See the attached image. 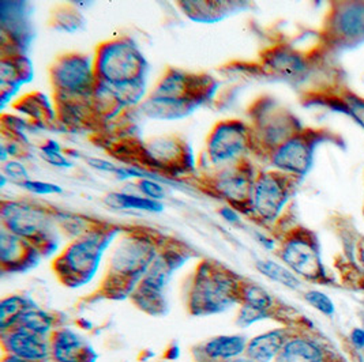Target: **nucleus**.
Returning <instances> with one entry per match:
<instances>
[{
  "instance_id": "4c0bfd02",
  "label": "nucleus",
  "mask_w": 364,
  "mask_h": 362,
  "mask_svg": "<svg viewBox=\"0 0 364 362\" xmlns=\"http://www.w3.org/2000/svg\"><path fill=\"white\" fill-rule=\"evenodd\" d=\"M3 362H34V361H29V360H25V358H21V357H17V356H9L7 358H4L3 360Z\"/></svg>"
},
{
  "instance_id": "aec40b11",
  "label": "nucleus",
  "mask_w": 364,
  "mask_h": 362,
  "mask_svg": "<svg viewBox=\"0 0 364 362\" xmlns=\"http://www.w3.org/2000/svg\"><path fill=\"white\" fill-rule=\"evenodd\" d=\"M247 341L240 335H220L203 346V354L215 362L230 361L246 353Z\"/></svg>"
},
{
  "instance_id": "f3484780",
  "label": "nucleus",
  "mask_w": 364,
  "mask_h": 362,
  "mask_svg": "<svg viewBox=\"0 0 364 362\" xmlns=\"http://www.w3.org/2000/svg\"><path fill=\"white\" fill-rule=\"evenodd\" d=\"M291 336L287 329H272L247 342L246 357L254 362H272L277 358Z\"/></svg>"
},
{
  "instance_id": "bb28decb",
  "label": "nucleus",
  "mask_w": 364,
  "mask_h": 362,
  "mask_svg": "<svg viewBox=\"0 0 364 362\" xmlns=\"http://www.w3.org/2000/svg\"><path fill=\"white\" fill-rule=\"evenodd\" d=\"M242 304L272 316V311L274 308V298L259 285L243 283Z\"/></svg>"
},
{
  "instance_id": "f257e3e1",
  "label": "nucleus",
  "mask_w": 364,
  "mask_h": 362,
  "mask_svg": "<svg viewBox=\"0 0 364 362\" xmlns=\"http://www.w3.org/2000/svg\"><path fill=\"white\" fill-rule=\"evenodd\" d=\"M157 255V244L150 236L145 233L127 234L112 252L104 289L116 297L133 295Z\"/></svg>"
},
{
  "instance_id": "f03ea898",
  "label": "nucleus",
  "mask_w": 364,
  "mask_h": 362,
  "mask_svg": "<svg viewBox=\"0 0 364 362\" xmlns=\"http://www.w3.org/2000/svg\"><path fill=\"white\" fill-rule=\"evenodd\" d=\"M243 283L240 278L221 264L203 262L196 271L190 292V311L206 316L230 309L242 301Z\"/></svg>"
},
{
  "instance_id": "9d476101",
  "label": "nucleus",
  "mask_w": 364,
  "mask_h": 362,
  "mask_svg": "<svg viewBox=\"0 0 364 362\" xmlns=\"http://www.w3.org/2000/svg\"><path fill=\"white\" fill-rule=\"evenodd\" d=\"M294 176L282 172H261L252 185L250 212L265 222L274 221L291 197Z\"/></svg>"
},
{
  "instance_id": "5701e85b",
  "label": "nucleus",
  "mask_w": 364,
  "mask_h": 362,
  "mask_svg": "<svg viewBox=\"0 0 364 362\" xmlns=\"http://www.w3.org/2000/svg\"><path fill=\"white\" fill-rule=\"evenodd\" d=\"M337 32L347 38L364 35V6L349 4L336 18Z\"/></svg>"
},
{
  "instance_id": "0eeeda50",
  "label": "nucleus",
  "mask_w": 364,
  "mask_h": 362,
  "mask_svg": "<svg viewBox=\"0 0 364 362\" xmlns=\"http://www.w3.org/2000/svg\"><path fill=\"white\" fill-rule=\"evenodd\" d=\"M3 228L33 243L43 252L52 243V219L48 212L26 202H3Z\"/></svg>"
},
{
  "instance_id": "e433bc0d",
  "label": "nucleus",
  "mask_w": 364,
  "mask_h": 362,
  "mask_svg": "<svg viewBox=\"0 0 364 362\" xmlns=\"http://www.w3.org/2000/svg\"><path fill=\"white\" fill-rule=\"evenodd\" d=\"M350 341L355 347L364 349V329H355L350 332Z\"/></svg>"
},
{
  "instance_id": "4be33fe9",
  "label": "nucleus",
  "mask_w": 364,
  "mask_h": 362,
  "mask_svg": "<svg viewBox=\"0 0 364 362\" xmlns=\"http://www.w3.org/2000/svg\"><path fill=\"white\" fill-rule=\"evenodd\" d=\"M33 301L28 297L11 296L4 298L0 304V329L7 332L17 326L18 320L26 311L34 308Z\"/></svg>"
},
{
  "instance_id": "7c9ffc66",
  "label": "nucleus",
  "mask_w": 364,
  "mask_h": 362,
  "mask_svg": "<svg viewBox=\"0 0 364 362\" xmlns=\"http://www.w3.org/2000/svg\"><path fill=\"white\" fill-rule=\"evenodd\" d=\"M53 26L59 31H65V32H75L80 28L83 26V18L73 11V10H66L63 13H58L55 17V23Z\"/></svg>"
},
{
  "instance_id": "f704fd0d",
  "label": "nucleus",
  "mask_w": 364,
  "mask_h": 362,
  "mask_svg": "<svg viewBox=\"0 0 364 362\" xmlns=\"http://www.w3.org/2000/svg\"><path fill=\"white\" fill-rule=\"evenodd\" d=\"M344 102L347 104L348 112L364 128V99L349 96Z\"/></svg>"
},
{
  "instance_id": "473e14b6",
  "label": "nucleus",
  "mask_w": 364,
  "mask_h": 362,
  "mask_svg": "<svg viewBox=\"0 0 364 362\" xmlns=\"http://www.w3.org/2000/svg\"><path fill=\"white\" fill-rule=\"evenodd\" d=\"M139 191L146 197V198L153 199L161 202L166 198V191L163 185L159 181L151 180V179H141L138 182Z\"/></svg>"
},
{
  "instance_id": "58836bf2",
  "label": "nucleus",
  "mask_w": 364,
  "mask_h": 362,
  "mask_svg": "<svg viewBox=\"0 0 364 362\" xmlns=\"http://www.w3.org/2000/svg\"><path fill=\"white\" fill-rule=\"evenodd\" d=\"M224 362H254L252 360H250L249 357H237L235 360H230V361Z\"/></svg>"
},
{
  "instance_id": "6ab92c4d",
  "label": "nucleus",
  "mask_w": 364,
  "mask_h": 362,
  "mask_svg": "<svg viewBox=\"0 0 364 362\" xmlns=\"http://www.w3.org/2000/svg\"><path fill=\"white\" fill-rule=\"evenodd\" d=\"M265 66L287 79H296L304 71L306 63L295 50L289 48H274L265 56Z\"/></svg>"
},
{
  "instance_id": "423d86ee",
  "label": "nucleus",
  "mask_w": 364,
  "mask_h": 362,
  "mask_svg": "<svg viewBox=\"0 0 364 362\" xmlns=\"http://www.w3.org/2000/svg\"><path fill=\"white\" fill-rule=\"evenodd\" d=\"M187 260V253L179 249L159 252L149 270L135 287L132 297L138 307L146 312L159 313L166 307L164 290L172 274Z\"/></svg>"
},
{
  "instance_id": "9b49d317",
  "label": "nucleus",
  "mask_w": 364,
  "mask_h": 362,
  "mask_svg": "<svg viewBox=\"0 0 364 362\" xmlns=\"http://www.w3.org/2000/svg\"><path fill=\"white\" fill-rule=\"evenodd\" d=\"M254 172L246 161L240 164L221 168L210 180V187L220 198L225 199L231 207L243 212L251 210V191L254 185Z\"/></svg>"
},
{
  "instance_id": "20e7f679",
  "label": "nucleus",
  "mask_w": 364,
  "mask_h": 362,
  "mask_svg": "<svg viewBox=\"0 0 364 362\" xmlns=\"http://www.w3.org/2000/svg\"><path fill=\"white\" fill-rule=\"evenodd\" d=\"M115 234L114 228H96L85 231L56 259L55 270L58 275L73 287L89 282L96 274L100 259Z\"/></svg>"
},
{
  "instance_id": "4468645a",
  "label": "nucleus",
  "mask_w": 364,
  "mask_h": 362,
  "mask_svg": "<svg viewBox=\"0 0 364 362\" xmlns=\"http://www.w3.org/2000/svg\"><path fill=\"white\" fill-rule=\"evenodd\" d=\"M3 344L10 354L29 361H47L52 354V344L47 335H40L29 329L16 327L3 332Z\"/></svg>"
},
{
  "instance_id": "39448f33",
  "label": "nucleus",
  "mask_w": 364,
  "mask_h": 362,
  "mask_svg": "<svg viewBox=\"0 0 364 362\" xmlns=\"http://www.w3.org/2000/svg\"><path fill=\"white\" fill-rule=\"evenodd\" d=\"M50 79L56 99L90 101L97 83L95 63L80 53L59 57L50 68Z\"/></svg>"
},
{
  "instance_id": "c756f323",
  "label": "nucleus",
  "mask_w": 364,
  "mask_h": 362,
  "mask_svg": "<svg viewBox=\"0 0 364 362\" xmlns=\"http://www.w3.org/2000/svg\"><path fill=\"white\" fill-rule=\"evenodd\" d=\"M304 300L318 312H321L328 317H333V314L336 312V307H334L331 297L326 296L325 293H322L319 290H309L304 295Z\"/></svg>"
},
{
  "instance_id": "a211bd4d",
  "label": "nucleus",
  "mask_w": 364,
  "mask_h": 362,
  "mask_svg": "<svg viewBox=\"0 0 364 362\" xmlns=\"http://www.w3.org/2000/svg\"><path fill=\"white\" fill-rule=\"evenodd\" d=\"M32 74V65L23 55L3 56L0 63L3 99L7 97L9 90H13L14 93L22 83L29 82Z\"/></svg>"
},
{
  "instance_id": "412c9836",
  "label": "nucleus",
  "mask_w": 364,
  "mask_h": 362,
  "mask_svg": "<svg viewBox=\"0 0 364 362\" xmlns=\"http://www.w3.org/2000/svg\"><path fill=\"white\" fill-rule=\"evenodd\" d=\"M239 1H181L184 13L198 22H215L227 16Z\"/></svg>"
},
{
  "instance_id": "6e6552de",
  "label": "nucleus",
  "mask_w": 364,
  "mask_h": 362,
  "mask_svg": "<svg viewBox=\"0 0 364 362\" xmlns=\"http://www.w3.org/2000/svg\"><path fill=\"white\" fill-rule=\"evenodd\" d=\"M254 136L251 128L243 121H221L210 132L208 139V158L210 164L221 168L233 166L246 161Z\"/></svg>"
},
{
  "instance_id": "1a4fd4ad",
  "label": "nucleus",
  "mask_w": 364,
  "mask_h": 362,
  "mask_svg": "<svg viewBox=\"0 0 364 362\" xmlns=\"http://www.w3.org/2000/svg\"><path fill=\"white\" fill-rule=\"evenodd\" d=\"M280 258L296 275L311 282H323L326 273L321 260L319 244L310 231H296L282 243Z\"/></svg>"
},
{
  "instance_id": "2f4dec72",
  "label": "nucleus",
  "mask_w": 364,
  "mask_h": 362,
  "mask_svg": "<svg viewBox=\"0 0 364 362\" xmlns=\"http://www.w3.org/2000/svg\"><path fill=\"white\" fill-rule=\"evenodd\" d=\"M19 187L25 188L29 192H33L36 195H50V194H60L63 190L56 185V184H50V182H44V181L29 180L23 181L21 184H18Z\"/></svg>"
},
{
  "instance_id": "72a5a7b5",
  "label": "nucleus",
  "mask_w": 364,
  "mask_h": 362,
  "mask_svg": "<svg viewBox=\"0 0 364 362\" xmlns=\"http://www.w3.org/2000/svg\"><path fill=\"white\" fill-rule=\"evenodd\" d=\"M3 173L10 177L11 180L16 181L17 184H21L23 181L29 180V173L26 168L18 161H7L3 165Z\"/></svg>"
},
{
  "instance_id": "2eb2a0df",
  "label": "nucleus",
  "mask_w": 364,
  "mask_h": 362,
  "mask_svg": "<svg viewBox=\"0 0 364 362\" xmlns=\"http://www.w3.org/2000/svg\"><path fill=\"white\" fill-rule=\"evenodd\" d=\"M52 358L55 362H93L96 354L82 336L70 329L53 332Z\"/></svg>"
},
{
  "instance_id": "7ed1b4c3",
  "label": "nucleus",
  "mask_w": 364,
  "mask_h": 362,
  "mask_svg": "<svg viewBox=\"0 0 364 362\" xmlns=\"http://www.w3.org/2000/svg\"><path fill=\"white\" fill-rule=\"evenodd\" d=\"M148 62L130 37L115 38L101 44L95 59L97 82L126 86L145 82Z\"/></svg>"
},
{
  "instance_id": "393cba45",
  "label": "nucleus",
  "mask_w": 364,
  "mask_h": 362,
  "mask_svg": "<svg viewBox=\"0 0 364 362\" xmlns=\"http://www.w3.org/2000/svg\"><path fill=\"white\" fill-rule=\"evenodd\" d=\"M16 106L19 112L32 116L36 124H50L55 120V114L52 112L48 101L40 93L26 96Z\"/></svg>"
},
{
  "instance_id": "dca6fc26",
  "label": "nucleus",
  "mask_w": 364,
  "mask_h": 362,
  "mask_svg": "<svg viewBox=\"0 0 364 362\" xmlns=\"http://www.w3.org/2000/svg\"><path fill=\"white\" fill-rule=\"evenodd\" d=\"M319 341L306 336H294L282 347L276 362H340Z\"/></svg>"
},
{
  "instance_id": "c85d7f7f",
  "label": "nucleus",
  "mask_w": 364,
  "mask_h": 362,
  "mask_svg": "<svg viewBox=\"0 0 364 362\" xmlns=\"http://www.w3.org/2000/svg\"><path fill=\"white\" fill-rule=\"evenodd\" d=\"M41 158L48 164L58 168H70L71 163L62 154V148L58 142L48 141L41 146Z\"/></svg>"
},
{
  "instance_id": "a878e982",
  "label": "nucleus",
  "mask_w": 364,
  "mask_h": 362,
  "mask_svg": "<svg viewBox=\"0 0 364 362\" xmlns=\"http://www.w3.org/2000/svg\"><path fill=\"white\" fill-rule=\"evenodd\" d=\"M255 267L262 275H265L266 278L277 282L288 289L298 290L301 286V282L296 277V274L292 270H289L287 265L276 263L273 260L262 259L255 263Z\"/></svg>"
},
{
  "instance_id": "ea45409f",
  "label": "nucleus",
  "mask_w": 364,
  "mask_h": 362,
  "mask_svg": "<svg viewBox=\"0 0 364 362\" xmlns=\"http://www.w3.org/2000/svg\"><path fill=\"white\" fill-rule=\"evenodd\" d=\"M360 259H362V263L364 267V243L362 244V249H360Z\"/></svg>"
},
{
  "instance_id": "cd10ccee",
  "label": "nucleus",
  "mask_w": 364,
  "mask_h": 362,
  "mask_svg": "<svg viewBox=\"0 0 364 362\" xmlns=\"http://www.w3.org/2000/svg\"><path fill=\"white\" fill-rule=\"evenodd\" d=\"M53 324H55V320L50 313L44 312L40 308L34 307L21 316L16 327L29 329L40 335H48L53 329Z\"/></svg>"
},
{
  "instance_id": "b1692460",
  "label": "nucleus",
  "mask_w": 364,
  "mask_h": 362,
  "mask_svg": "<svg viewBox=\"0 0 364 362\" xmlns=\"http://www.w3.org/2000/svg\"><path fill=\"white\" fill-rule=\"evenodd\" d=\"M105 202L111 207L120 210H141L149 213H160L164 210V204L159 200H153L146 197L142 198L126 192H112L105 198Z\"/></svg>"
},
{
  "instance_id": "ddd939ff",
  "label": "nucleus",
  "mask_w": 364,
  "mask_h": 362,
  "mask_svg": "<svg viewBox=\"0 0 364 362\" xmlns=\"http://www.w3.org/2000/svg\"><path fill=\"white\" fill-rule=\"evenodd\" d=\"M43 251L33 243L19 237L17 234L1 229L0 236V260L3 270L25 271L34 267L40 260Z\"/></svg>"
},
{
  "instance_id": "c9c22d12",
  "label": "nucleus",
  "mask_w": 364,
  "mask_h": 362,
  "mask_svg": "<svg viewBox=\"0 0 364 362\" xmlns=\"http://www.w3.org/2000/svg\"><path fill=\"white\" fill-rule=\"evenodd\" d=\"M220 214L223 218H225V221L230 224H240V216L233 207H223L220 210Z\"/></svg>"
},
{
  "instance_id": "f8f14e48",
  "label": "nucleus",
  "mask_w": 364,
  "mask_h": 362,
  "mask_svg": "<svg viewBox=\"0 0 364 362\" xmlns=\"http://www.w3.org/2000/svg\"><path fill=\"white\" fill-rule=\"evenodd\" d=\"M316 143V133H295L272 153V164L282 173L292 175L294 177L303 176L313 165Z\"/></svg>"
}]
</instances>
